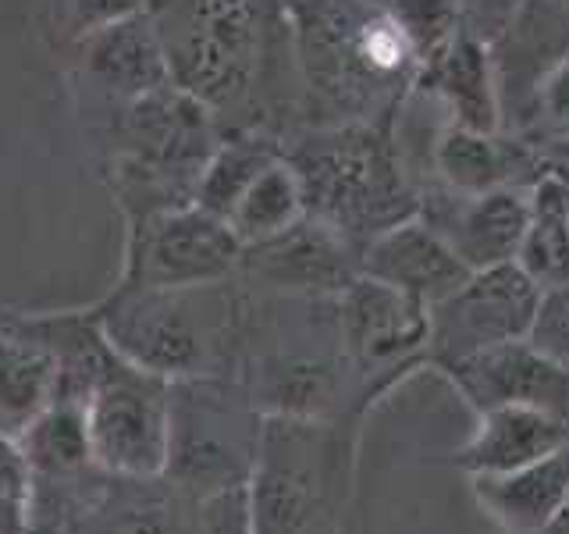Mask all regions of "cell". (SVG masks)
I'll return each mask as SVG.
<instances>
[{
  "mask_svg": "<svg viewBox=\"0 0 569 534\" xmlns=\"http://www.w3.org/2000/svg\"><path fill=\"white\" fill-rule=\"evenodd\" d=\"M360 271L423 303L427 310L470 278V267L420 214H409L399 225L373 236L360 254Z\"/></svg>",
  "mask_w": 569,
  "mask_h": 534,
  "instance_id": "13",
  "label": "cell"
},
{
  "mask_svg": "<svg viewBox=\"0 0 569 534\" xmlns=\"http://www.w3.org/2000/svg\"><path fill=\"white\" fill-rule=\"evenodd\" d=\"M516 264L541 293L569 281V178L562 171H545L530 186V221Z\"/></svg>",
  "mask_w": 569,
  "mask_h": 534,
  "instance_id": "20",
  "label": "cell"
},
{
  "mask_svg": "<svg viewBox=\"0 0 569 534\" xmlns=\"http://www.w3.org/2000/svg\"><path fill=\"white\" fill-rule=\"evenodd\" d=\"M150 14L178 89L210 111H224L253 89L267 43L263 0H168L150 4Z\"/></svg>",
  "mask_w": 569,
  "mask_h": 534,
  "instance_id": "5",
  "label": "cell"
},
{
  "mask_svg": "<svg viewBox=\"0 0 569 534\" xmlns=\"http://www.w3.org/2000/svg\"><path fill=\"white\" fill-rule=\"evenodd\" d=\"M239 260L242 243L228 221L196 204H182L157 210L129 228L121 281L153 285V289H196L236 278Z\"/></svg>",
  "mask_w": 569,
  "mask_h": 534,
  "instance_id": "7",
  "label": "cell"
},
{
  "mask_svg": "<svg viewBox=\"0 0 569 534\" xmlns=\"http://www.w3.org/2000/svg\"><path fill=\"white\" fill-rule=\"evenodd\" d=\"M18 449L29 459L32 477H58L89 467L93 463V449H89L86 403L53 399L32 421L29 432L18 438Z\"/></svg>",
  "mask_w": 569,
  "mask_h": 534,
  "instance_id": "22",
  "label": "cell"
},
{
  "mask_svg": "<svg viewBox=\"0 0 569 534\" xmlns=\"http://www.w3.org/2000/svg\"><path fill=\"white\" fill-rule=\"evenodd\" d=\"M281 154L284 150L267 136H239V139L218 142V150L210 154L200 182H196L192 204L218 214V218H228V210L236 207L246 186Z\"/></svg>",
  "mask_w": 569,
  "mask_h": 534,
  "instance_id": "23",
  "label": "cell"
},
{
  "mask_svg": "<svg viewBox=\"0 0 569 534\" xmlns=\"http://www.w3.org/2000/svg\"><path fill=\"white\" fill-rule=\"evenodd\" d=\"M349 481V442L331 417H263L249 474L253 534H335Z\"/></svg>",
  "mask_w": 569,
  "mask_h": 534,
  "instance_id": "3",
  "label": "cell"
},
{
  "mask_svg": "<svg viewBox=\"0 0 569 534\" xmlns=\"http://www.w3.org/2000/svg\"><path fill=\"white\" fill-rule=\"evenodd\" d=\"M89 314L124 364L164 382L236 374L242 296L231 289V278L196 289L121 281Z\"/></svg>",
  "mask_w": 569,
  "mask_h": 534,
  "instance_id": "1",
  "label": "cell"
},
{
  "mask_svg": "<svg viewBox=\"0 0 569 534\" xmlns=\"http://www.w3.org/2000/svg\"><path fill=\"white\" fill-rule=\"evenodd\" d=\"M417 82L427 89V97H435L445 121L477 132L502 129V103H498V79L488 43L459 32L431 65L420 68Z\"/></svg>",
  "mask_w": 569,
  "mask_h": 534,
  "instance_id": "15",
  "label": "cell"
},
{
  "mask_svg": "<svg viewBox=\"0 0 569 534\" xmlns=\"http://www.w3.org/2000/svg\"><path fill=\"white\" fill-rule=\"evenodd\" d=\"M168 409V459L160 477L189 498L249 485L263 414L239 378L207 374L171 382Z\"/></svg>",
  "mask_w": 569,
  "mask_h": 534,
  "instance_id": "4",
  "label": "cell"
},
{
  "mask_svg": "<svg viewBox=\"0 0 569 534\" xmlns=\"http://www.w3.org/2000/svg\"><path fill=\"white\" fill-rule=\"evenodd\" d=\"M79 58L86 79L114 103H129L171 86L168 50L150 11H139L82 36Z\"/></svg>",
  "mask_w": 569,
  "mask_h": 534,
  "instance_id": "14",
  "label": "cell"
},
{
  "mask_svg": "<svg viewBox=\"0 0 569 534\" xmlns=\"http://www.w3.org/2000/svg\"><path fill=\"white\" fill-rule=\"evenodd\" d=\"M150 11V0H68V29L76 40L121 18Z\"/></svg>",
  "mask_w": 569,
  "mask_h": 534,
  "instance_id": "30",
  "label": "cell"
},
{
  "mask_svg": "<svg viewBox=\"0 0 569 534\" xmlns=\"http://www.w3.org/2000/svg\"><path fill=\"white\" fill-rule=\"evenodd\" d=\"M533 534H569V492L562 498V506L551 513V521L541 531H533Z\"/></svg>",
  "mask_w": 569,
  "mask_h": 534,
  "instance_id": "31",
  "label": "cell"
},
{
  "mask_svg": "<svg viewBox=\"0 0 569 534\" xmlns=\"http://www.w3.org/2000/svg\"><path fill=\"white\" fill-rule=\"evenodd\" d=\"M541 289L520 264H498L470 278L427 310V356L445 370L467 356L527 338Z\"/></svg>",
  "mask_w": 569,
  "mask_h": 534,
  "instance_id": "8",
  "label": "cell"
},
{
  "mask_svg": "<svg viewBox=\"0 0 569 534\" xmlns=\"http://www.w3.org/2000/svg\"><path fill=\"white\" fill-rule=\"evenodd\" d=\"M32 531V467L18 442L0 438V534Z\"/></svg>",
  "mask_w": 569,
  "mask_h": 534,
  "instance_id": "26",
  "label": "cell"
},
{
  "mask_svg": "<svg viewBox=\"0 0 569 534\" xmlns=\"http://www.w3.org/2000/svg\"><path fill=\"white\" fill-rule=\"evenodd\" d=\"M239 275L274 296L335 299L352 278H360V249L317 218H302L284 236L246 246Z\"/></svg>",
  "mask_w": 569,
  "mask_h": 534,
  "instance_id": "9",
  "label": "cell"
},
{
  "mask_svg": "<svg viewBox=\"0 0 569 534\" xmlns=\"http://www.w3.org/2000/svg\"><path fill=\"white\" fill-rule=\"evenodd\" d=\"M302 218H307V200H302L299 175L292 168V160L281 154L246 186V192L228 210L224 221L246 249L284 236Z\"/></svg>",
  "mask_w": 569,
  "mask_h": 534,
  "instance_id": "21",
  "label": "cell"
},
{
  "mask_svg": "<svg viewBox=\"0 0 569 534\" xmlns=\"http://www.w3.org/2000/svg\"><path fill=\"white\" fill-rule=\"evenodd\" d=\"M391 18L402 26L409 43L417 50L420 68L431 65L438 53L459 36V11L456 0H388Z\"/></svg>",
  "mask_w": 569,
  "mask_h": 534,
  "instance_id": "24",
  "label": "cell"
},
{
  "mask_svg": "<svg viewBox=\"0 0 569 534\" xmlns=\"http://www.w3.org/2000/svg\"><path fill=\"white\" fill-rule=\"evenodd\" d=\"M168 388L171 382L124 364L114 353L86 399L93 463L124 477H157L168 459Z\"/></svg>",
  "mask_w": 569,
  "mask_h": 534,
  "instance_id": "6",
  "label": "cell"
},
{
  "mask_svg": "<svg viewBox=\"0 0 569 534\" xmlns=\"http://www.w3.org/2000/svg\"><path fill=\"white\" fill-rule=\"evenodd\" d=\"M299 175L307 214L363 246L417 214V200L399 165V142L378 121L328 125L284 154Z\"/></svg>",
  "mask_w": 569,
  "mask_h": 534,
  "instance_id": "2",
  "label": "cell"
},
{
  "mask_svg": "<svg viewBox=\"0 0 569 534\" xmlns=\"http://www.w3.org/2000/svg\"><path fill=\"white\" fill-rule=\"evenodd\" d=\"M477 438L456 456V463L470 474H506L545 459L569 445V427L533 406H498L480 414Z\"/></svg>",
  "mask_w": 569,
  "mask_h": 534,
  "instance_id": "17",
  "label": "cell"
},
{
  "mask_svg": "<svg viewBox=\"0 0 569 534\" xmlns=\"http://www.w3.org/2000/svg\"><path fill=\"white\" fill-rule=\"evenodd\" d=\"M473 492L509 531H541L569 492V445L506 474H473Z\"/></svg>",
  "mask_w": 569,
  "mask_h": 534,
  "instance_id": "18",
  "label": "cell"
},
{
  "mask_svg": "<svg viewBox=\"0 0 569 534\" xmlns=\"http://www.w3.org/2000/svg\"><path fill=\"white\" fill-rule=\"evenodd\" d=\"M171 534H253L249 531L246 485L203 498H186Z\"/></svg>",
  "mask_w": 569,
  "mask_h": 534,
  "instance_id": "25",
  "label": "cell"
},
{
  "mask_svg": "<svg viewBox=\"0 0 569 534\" xmlns=\"http://www.w3.org/2000/svg\"><path fill=\"white\" fill-rule=\"evenodd\" d=\"M527 343L538 353H545L548 360L569 367V285H556V289L541 293Z\"/></svg>",
  "mask_w": 569,
  "mask_h": 534,
  "instance_id": "27",
  "label": "cell"
},
{
  "mask_svg": "<svg viewBox=\"0 0 569 534\" xmlns=\"http://www.w3.org/2000/svg\"><path fill=\"white\" fill-rule=\"evenodd\" d=\"M527 0H456L459 11V32L495 47L498 40L516 29Z\"/></svg>",
  "mask_w": 569,
  "mask_h": 534,
  "instance_id": "28",
  "label": "cell"
},
{
  "mask_svg": "<svg viewBox=\"0 0 569 534\" xmlns=\"http://www.w3.org/2000/svg\"><path fill=\"white\" fill-rule=\"evenodd\" d=\"M342 349L356 374H373L427 349V307L391 285L360 275L335 296Z\"/></svg>",
  "mask_w": 569,
  "mask_h": 534,
  "instance_id": "11",
  "label": "cell"
},
{
  "mask_svg": "<svg viewBox=\"0 0 569 534\" xmlns=\"http://www.w3.org/2000/svg\"><path fill=\"white\" fill-rule=\"evenodd\" d=\"M431 165L441 189L449 192H488L498 186H520L516 168H523V154L498 132H477L445 121L431 142Z\"/></svg>",
  "mask_w": 569,
  "mask_h": 534,
  "instance_id": "19",
  "label": "cell"
},
{
  "mask_svg": "<svg viewBox=\"0 0 569 534\" xmlns=\"http://www.w3.org/2000/svg\"><path fill=\"white\" fill-rule=\"evenodd\" d=\"M538 118L551 136L569 142V50L538 82Z\"/></svg>",
  "mask_w": 569,
  "mask_h": 534,
  "instance_id": "29",
  "label": "cell"
},
{
  "mask_svg": "<svg viewBox=\"0 0 569 534\" xmlns=\"http://www.w3.org/2000/svg\"><path fill=\"white\" fill-rule=\"evenodd\" d=\"M420 218L456 249L470 271L512 264L530 221V189L498 186L488 192H431L417 207Z\"/></svg>",
  "mask_w": 569,
  "mask_h": 534,
  "instance_id": "10",
  "label": "cell"
},
{
  "mask_svg": "<svg viewBox=\"0 0 569 534\" xmlns=\"http://www.w3.org/2000/svg\"><path fill=\"white\" fill-rule=\"evenodd\" d=\"M61 367L26 317L0 320V438L18 442L58 399Z\"/></svg>",
  "mask_w": 569,
  "mask_h": 534,
  "instance_id": "16",
  "label": "cell"
},
{
  "mask_svg": "<svg viewBox=\"0 0 569 534\" xmlns=\"http://www.w3.org/2000/svg\"><path fill=\"white\" fill-rule=\"evenodd\" d=\"M445 374L477 414H491L498 406H533L569 427V367L548 360L527 338L480 349L445 367Z\"/></svg>",
  "mask_w": 569,
  "mask_h": 534,
  "instance_id": "12",
  "label": "cell"
},
{
  "mask_svg": "<svg viewBox=\"0 0 569 534\" xmlns=\"http://www.w3.org/2000/svg\"><path fill=\"white\" fill-rule=\"evenodd\" d=\"M566 285H569V281H566Z\"/></svg>",
  "mask_w": 569,
  "mask_h": 534,
  "instance_id": "32",
  "label": "cell"
}]
</instances>
